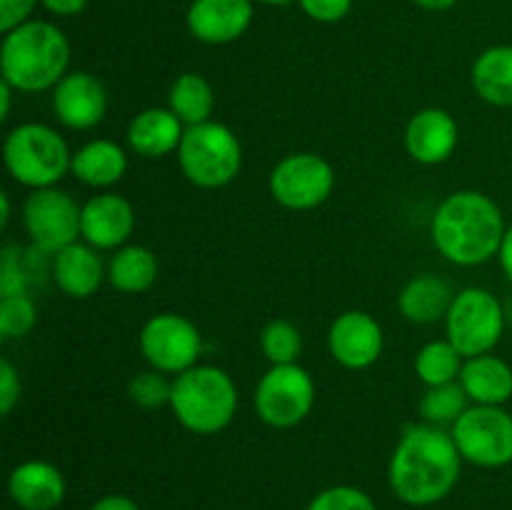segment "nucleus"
Returning a JSON list of instances; mask_svg holds the SVG:
<instances>
[{"mask_svg": "<svg viewBox=\"0 0 512 510\" xmlns=\"http://www.w3.org/2000/svg\"><path fill=\"white\" fill-rule=\"evenodd\" d=\"M463 470V455L450 430L413 423L403 430L388 465L393 493L403 503L425 508L448 498Z\"/></svg>", "mask_w": 512, "mask_h": 510, "instance_id": "1", "label": "nucleus"}, {"mask_svg": "<svg viewBox=\"0 0 512 510\" xmlns=\"http://www.w3.org/2000/svg\"><path fill=\"white\" fill-rule=\"evenodd\" d=\"M20 393H23V383L10 360H0V415L8 418L20 403Z\"/></svg>", "mask_w": 512, "mask_h": 510, "instance_id": "34", "label": "nucleus"}, {"mask_svg": "<svg viewBox=\"0 0 512 510\" xmlns=\"http://www.w3.org/2000/svg\"><path fill=\"white\" fill-rule=\"evenodd\" d=\"M38 0H0V30L10 33L18 25L28 23Z\"/></svg>", "mask_w": 512, "mask_h": 510, "instance_id": "36", "label": "nucleus"}, {"mask_svg": "<svg viewBox=\"0 0 512 510\" xmlns=\"http://www.w3.org/2000/svg\"><path fill=\"white\" fill-rule=\"evenodd\" d=\"M158 273V258L145 245H123L115 250L108 263L110 285L125 295H140L150 290L158 280Z\"/></svg>", "mask_w": 512, "mask_h": 510, "instance_id": "25", "label": "nucleus"}, {"mask_svg": "<svg viewBox=\"0 0 512 510\" xmlns=\"http://www.w3.org/2000/svg\"><path fill=\"white\" fill-rule=\"evenodd\" d=\"M80 218L83 205L75 203L73 195L60 188H40L25 198L23 225L30 243L45 255H55L58 250L80 240Z\"/></svg>", "mask_w": 512, "mask_h": 510, "instance_id": "12", "label": "nucleus"}, {"mask_svg": "<svg viewBox=\"0 0 512 510\" xmlns=\"http://www.w3.org/2000/svg\"><path fill=\"white\" fill-rule=\"evenodd\" d=\"M185 125L170 108H145L128 123V148L145 160H160L178 153Z\"/></svg>", "mask_w": 512, "mask_h": 510, "instance_id": "20", "label": "nucleus"}, {"mask_svg": "<svg viewBox=\"0 0 512 510\" xmlns=\"http://www.w3.org/2000/svg\"><path fill=\"white\" fill-rule=\"evenodd\" d=\"M453 298V288L440 275H415L400 290L398 310L405 320L415 325H435L440 320L445 323Z\"/></svg>", "mask_w": 512, "mask_h": 510, "instance_id": "23", "label": "nucleus"}, {"mask_svg": "<svg viewBox=\"0 0 512 510\" xmlns=\"http://www.w3.org/2000/svg\"><path fill=\"white\" fill-rule=\"evenodd\" d=\"M18 90L13 85H8L5 80H0V120H8L10 118V105H13V95Z\"/></svg>", "mask_w": 512, "mask_h": 510, "instance_id": "40", "label": "nucleus"}, {"mask_svg": "<svg viewBox=\"0 0 512 510\" xmlns=\"http://www.w3.org/2000/svg\"><path fill=\"white\" fill-rule=\"evenodd\" d=\"M50 13L60 15V18H70V15H78L83 13L88 0H40Z\"/></svg>", "mask_w": 512, "mask_h": 510, "instance_id": "38", "label": "nucleus"}, {"mask_svg": "<svg viewBox=\"0 0 512 510\" xmlns=\"http://www.w3.org/2000/svg\"><path fill=\"white\" fill-rule=\"evenodd\" d=\"M128 173V153L120 143L108 138H95L80 145L73 153L70 175L88 188H110Z\"/></svg>", "mask_w": 512, "mask_h": 510, "instance_id": "21", "label": "nucleus"}, {"mask_svg": "<svg viewBox=\"0 0 512 510\" xmlns=\"http://www.w3.org/2000/svg\"><path fill=\"white\" fill-rule=\"evenodd\" d=\"M463 365L465 358L448 338L430 340V343H425L423 348L418 350V355H415V375H418L420 383H425L428 388L458 383Z\"/></svg>", "mask_w": 512, "mask_h": 510, "instance_id": "27", "label": "nucleus"}, {"mask_svg": "<svg viewBox=\"0 0 512 510\" xmlns=\"http://www.w3.org/2000/svg\"><path fill=\"white\" fill-rule=\"evenodd\" d=\"M70 43L58 25L28 20L5 33L0 45V75L18 93L53 90L68 75Z\"/></svg>", "mask_w": 512, "mask_h": 510, "instance_id": "3", "label": "nucleus"}, {"mask_svg": "<svg viewBox=\"0 0 512 510\" xmlns=\"http://www.w3.org/2000/svg\"><path fill=\"white\" fill-rule=\"evenodd\" d=\"M170 410L185 430L215 435L233 423L238 413V388L228 370L218 365H193L173 378Z\"/></svg>", "mask_w": 512, "mask_h": 510, "instance_id": "4", "label": "nucleus"}, {"mask_svg": "<svg viewBox=\"0 0 512 510\" xmlns=\"http://www.w3.org/2000/svg\"><path fill=\"white\" fill-rule=\"evenodd\" d=\"M128 398L143 410H160L165 405L170 408L173 380L155 368L143 370V373L133 375V380L128 383Z\"/></svg>", "mask_w": 512, "mask_h": 510, "instance_id": "30", "label": "nucleus"}, {"mask_svg": "<svg viewBox=\"0 0 512 510\" xmlns=\"http://www.w3.org/2000/svg\"><path fill=\"white\" fill-rule=\"evenodd\" d=\"M90 510H140V505L135 503L133 498H128V495H103L100 500H95L93 505H90Z\"/></svg>", "mask_w": 512, "mask_h": 510, "instance_id": "37", "label": "nucleus"}, {"mask_svg": "<svg viewBox=\"0 0 512 510\" xmlns=\"http://www.w3.org/2000/svg\"><path fill=\"white\" fill-rule=\"evenodd\" d=\"M300 8L318 23H338L353 8V0H300Z\"/></svg>", "mask_w": 512, "mask_h": 510, "instance_id": "35", "label": "nucleus"}, {"mask_svg": "<svg viewBox=\"0 0 512 510\" xmlns=\"http://www.w3.org/2000/svg\"><path fill=\"white\" fill-rule=\"evenodd\" d=\"M135 230V210L118 193H98L83 203L80 238L95 250H118L128 245Z\"/></svg>", "mask_w": 512, "mask_h": 510, "instance_id": "15", "label": "nucleus"}, {"mask_svg": "<svg viewBox=\"0 0 512 510\" xmlns=\"http://www.w3.org/2000/svg\"><path fill=\"white\" fill-rule=\"evenodd\" d=\"M28 270L23 268V258H20V248L8 245L0 258V298H10V295H25L28 293Z\"/></svg>", "mask_w": 512, "mask_h": 510, "instance_id": "33", "label": "nucleus"}, {"mask_svg": "<svg viewBox=\"0 0 512 510\" xmlns=\"http://www.w3.org/2000/svg\"><path fill=\"white\" fill-rule=\"evenodd\" d=\"M253 23L250 0H193L188 8V30L205 45H228Z\"/></svg>", "mask_w": 512, "mask_h": 510, "instance_id": "17", "label": "nucleus"}, {"mask_svg": "<svg viewBox=\"0 0 512 510\" xmlns=\"http://www.w3.org/2000/svg\"><path fill=\"white\" fill-rule=\"evenodd\" d=\"M53 280L68 298L85 300L93 298L100 290L103 280L108 278L103 260H100V250L88 245L85 240L68 245V248L58 250L53 255Z\"/></svg>", "mask_w": 512, "mask_h": 510, "instance_id": "18", "label": "nucleus"}, {"mask_svg": "<svg viewBox=\"0 0 512 510\" xmlns=\"http://www.w3.org/2000/svg\"><path fill=\"white\" fill-rule=\"evenodd\" d=\"M385 335L378 318L365 310H348L333 320L328 330V350L348 370H365L383 355Z\"/></svg>", "mask_w": 512, "mask_h": 510, "instance_id": "13", "label": "nucleus"}, {"mask_svg": "<svg viewBox=\"0 0 512 510\" xmlns=\"http://www.w3.org/2000/svg\"><path fill=\"white\" fill-rule=\"evenodd\" d=\"M413 3L418 5V8H425V10H448V8H453L458 0H413Z\"/></svg>", "mask_w": 512, "mask_h": 510, "instance_id": "41", "label": "nucleus"}, {"mask_svg": "<svg viewBox=\"0 0 512 510\" xmlns=\"http://www.w3.org/2000/svg\"><path fill=\"white\" fill-rule=\"evenodd\" d=\"M3 160L15 183L30 190L55 188L73 165V153L55 128L20 123L5 135Z\"/></svg>", "mask_w": 512, "mask_h": 510, "instance_id": "5", "label": "nucleus"}, {"mask_svg": "<svg viewBox=\"0 0 512 510\" xmlns=\"http://www.w3.org/2000/svg\"><path fill=\"white\" fill-rule=\"evenodd\" d=\"M8 493L23 510H55L65 498V478L48 460H25L10 473Z\"/></svg>", "mask_w": 512, "mask_h": 510, "instance_id": "19", "label": "nucleus"}, {"mask_svg": "<svg viewBox=\"0 0 512 510\" xmlns=\"http://www.w3.org/2000/svg\"><path fill=\"white\" fill-rule=\"evenodd\" d=\"M138 345L150 368L165 375H180L198 365L203 335L198 325L180 313H155L143 323Z\"/></svg>", "mask_w": 512, "mask_h": 510, "instance_id": "10", "label": "nucleus"}, {"mask_svg": "<svg viewBox=\"0 0 512 510\" xmlns=\"http://www.w3.org/2000/svg\"><path fill=\"white\" fill-rule=\"evenodd\" d=\"M470 398L460 383L448 385H435V388L425 390L420 398V420L438 428H453L460 420V415L470 408Z\"/></svg>", "mask_w": 512, "mask_h": 510, "instance_id": "28", "label": "nucleus"}, {"mask_svg": "<svg viewBox=\"0 0 512 510\" xmlns=\"http://www.w3.org/2000/svg\"><path fill=\"white\" fill-rule=\"evenodd\" d=\"M268 188L275 203L305 213L320 208L333 195L335 170L318 153H290L270 170Z\"/></svg>", "mask_w": 512, "mask_h": 510, "instance_id": "11", "label": "nucleus"}, {"mask_svg": "<svg viewBox=\"0 0 512 510\" xmlns=\"http://www.w3.org/2000/svg\"><path fill=\"white\" fill-rule=\"evenodd\" d=\"M260 350L270 360V365L298 363L303 353V333L290 320L275 318L260 330Z\"/></svg>", "mask_w": 512, "mask_h": 510, "instance_id": "29", "label": "nucleus"}, {"mask_svg": "<svg viewBox=\"0 0 512 510\" xmlns=\"http://www.w3.org/2000/svg\"><path fill=\"white\" fill-rule=\"evenodd\" d=\"M505 230L500 205L480 190L450 193L430 220V238L438 253L463 268L498 258Z\"/></svg>", "mask_w": 512, "mask_h": 510, "instance_id": "2", "label": "nucleus"}, {"mask_svg": "<svg viewBox=\"0 0 512 510\" xmlns=\"http://www.w3.org/2000/svg\"><path fill=\"white\" fill-rule=\"evenodd\" d=\"M253 405L265 425L278 430L295 428L315 405V380L300 363L270 365L255 385Z\"/></svg>", "mask_w": 512, "mask_h": 510, "instance_id": "8", "label": "nucleus"}, {"mask_svg": "<svg viewBox=\"0 0 512 510\" xmlns=\"http://www.w3.org/2000/svg\"><path fill=\"white\" fill-rule=\"evenodd\" d=\"M505 333V308L490 290L465 288L455 293L445 318V335L463 358L493 353Z\"/></svg>", "mask_w": 512, "mask_h": 510, "instance_id": "7", "label": "nucleus"}, {"mask_svg": "<svg viewBox=\"0 0 512 510\" xmlns=\"http://www.w3.org/2000/svg\"><path fill=\"white\" fill-rule=\"evenodd\" d=\"M175 155L185 178L203 190L225 188L238 178L243 168L240 138L218 120L185 128Z\"/></svg>", "mask_w": 512, "mask_h": 510, "instance_id": "6", "label": "nucleus"}, {"mask_svg": "<svg viewBox=\"0 0 512 510\" xmlns=\"http://www.w3.org/2000/svg\"><path fill=\"white\" fill-rule=\"evenodd\" d=\"M458 383L473 405H505L512 398V365L493 353L465 358Z\"/></svg>", "mask_w": 512, "mask_h": 510, "instance_id": "22", "label": "nucleus"}, {"mask_svg": "<svg viewBox=\"0 0 512 510\" xmlns=\"http://www.w3.org/2000/svg\"><path fill=\"white\" fill-rule=\"evenodd\" d=\"M460 143L458 120L443 108H423L405 125V150L420 165H440Z\"/></svg>", "mask_w": 512, "mask_h": 510, "instance_id": "16", "label": "nucleus"}, {"mask_svg": "<svg viewBox=\"0 0 512 510\" xmlns=\"http://www.w3.org/2000/svg\"><path fill=\"white\" fill-rule=\"evenodd\" d=\"M308 510H378V505L355 485H330L310 500Z\"/></svg>", "mask_w": 512, "mask_h": 510, "instance_id": "32", "label": "nucleus"}, {"mask_svg": "<svg viewBox=\"0 0 512 510\" xmlns=\"http://www.w3.org/2000/svg\"><path fill=\"white\" fill-rule=\"evenodd\" d=\"M258 3H265V5H288L290 0H258Z\"/></svg>", "mask_w": 512, "mask_h": 510, "instance_id": "43", "label": "nucleus"}, {"mask_svg": "<svg viewBox=\"0 0 512 510\" xmlns=\"http://www.w3.org/2000/svg\"><path fill=\"white\" fill-rule=\"evenodd\" d=\"M498 260H500V268H503L505 278L512 283V223L508 225V230H505V238H503V245H500Z\"/></svg>", "mask_w": 512, "mask_h": 510, "instance_id": "39", "label": "nucleus"}, {"mask_svg": "<svg viewBox=\"0 0 512 510\" xmlns=\"http://www.w3.org/2000/svg\"><path fill=\"white\" fill-rule=\"evenodd\" d=\"M168 108L185 128L213 120L215 90L200 73H180L168 90Z\"/></svg>", "mask_w": 512, "mask_h": 510, "instance_id": "26", "label": "nucleus"}, {"mask_svg": "<svg viewBox=\"0 0 512 510\" xmlns=\"http://www.w3.org/2000/svg\"><path fill=\"white\" fill-rule=\"evenodd\" d=\"M470 83L485 103L512 108V45L483 50L470 68Z\"/></svg>", "mask_w": 512, "mask_h": 510, "instance_id": "24", "label": "nucleus"}, {"mask_svg": "<svg viewBox=\"0 0 512 510\" xmlns=\"http://www.w3.org/2000/svg\"><path fill=\"white\" fill-rule=\"evenodd\" d=\"M53 115L68 130H93L108 113V90L88 70H73L50 90Z\"/></svg>", "mask_w": 512, "mask_h": 510, "instance_id": "14", "label": "nucleus"}, {"mask_svg": "<svg viewBox=\"0 0 512 510\" xmlns=\"http://www.w3.org/2000/svg\"><path fill=\"white\" fill-rule=\"evenodd\" d=\"M450 435L463 460L478 468L495 470L512 463V415L505 405H470Z\"/></svg>", "mask_w": 512, "mask_h": 510, "instance_id": "9", "label": "nucleus"}, {"mask_svg": "<svg viewBox=\"0 0 512 510\" xmlns=\"http://www.w3.org/2000/svg\"><path fill=\"white\" fill-rule=\"evenodd\" d=\"M35 323H38V308L28 293L0 298V338H25L35 328Z\"/></svg>", "mask_w": 512, "mask_h": 510, "instance_id": "31", "label": "nucleus"}, {"mask_svg": "<svg viewBox=\"0 0 512 510\" xmlns=\"http://www.w3.org/2000/svg\"><path fill=\"white\" fill-rule=\"evenodd\" d=\"M10 195L8 193H0V228H8L10 223Z\"/></svg>", "mask_w": 512, "mask_h": 510, "instance_id": "42", "label": "nucleus"}]
</instances>
